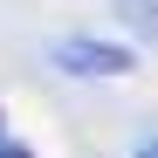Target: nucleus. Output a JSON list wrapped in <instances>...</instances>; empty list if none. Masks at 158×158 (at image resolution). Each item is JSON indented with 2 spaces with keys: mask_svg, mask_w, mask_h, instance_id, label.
Segmentation results:
<instances>
[{
  "mask_svg": "<svg viewBox=\"0 0 158 158\" xmlns=\"http://www.w3.org/2000/svg\"><path fill=\"white\" fill-rule=\"evenodd\" d=\"M131 158H158V138H144V144H138V151H131Z\"/></svg>",
  "mask_w": 158,
  "mask_h": 158,
  "instance_id": "20e7f679",
  "label": "nucleus"
},
{
  "mask_svg": "<svg viewBox=\"0 0 158 158\" xmlns=\"http://www.w3.org/2000/svg\"><path fill=\"white\" fill-rule=\"evenodd\" d=\"M0 158H35V151L21 144V138H7V131H0Z\"/></svg>",
  "mask_w": 158,
  "mask_h": 158,
  "instance_id": "7ed1b4c3",
  "label": "nucleus"
},
{
  "mask_svg": "<svg viewBox=\"0 0 158 158\" xmlns=\"http://www.w3.org/2000/svg\"><path fill=\"white\" fill-rule=\"evenodd\" d=\"M110 14L124 21L131 35H144V41L158 48V0H110Z\"/></svg>",
  "mask_w": 158,
  "mask_h": 158,
  "instance_id": "f03ea898",
  "label": "nucleus"
},
{
  "mask_svg": "<svg viewBox=\"0 0 158 158\" xmlns=\"http://www.w3.org/2000/svg\"><path fill=\"white\" fill-rule=\"evenodd\" d=\"M48 62L62 76H83V83H117V76L138 69V55H131L124 41H96V35H55Z\"/></svg>",
  "mask_w": 158,
  "mask_h": 158,
  "instance_id": "f257e3e1",
  "label": "nucleus"
},
{
  "mask_svg": "<svg viewBox=\"0 0 158 158\" xmlns=\"http://www.w3.org/2000/svg\"><path fill=\"white\" fill-rule=\"evenodd\" d=\"M0 131H7V124H0Z\"/></svg>",
  "mask_w": 158,
  "mask_h": 158,
  "instance_id": "39448f33",
  "label": "nucleus"
}]
</instances>
